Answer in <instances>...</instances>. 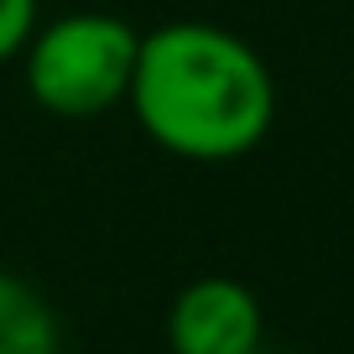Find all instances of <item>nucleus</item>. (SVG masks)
I'll use <instances>...</instances> for the list:
<instances>
[{"mask_svg": "<svg viewBox=\"0 0 354 354\" xmlns=\"http://www.w3.org/2000/svg\"><path fill=\"white\" fill-rule=\"evenodd\" d=\"M131 104L156 151L193 167H224L261 151L277 125V78L261 47L203 16L141 32Z\"/></svg>", "mask_w": 354, "mask_h": 354, "instance_id": "f257e3e1", "label": "nucleus"}, {"mask_svg": "<svg viewBox=\"0 0 354 354\" xmlns=\"http://www.w3.org/2000/svg\"><path fill=\"white\" fill-rule=\"evenodd\" d=\"M141 32L115 11H63L21 47V88L53 120H100L131 94Z\"/></svg>", "mask_w": 354, "mask_h": 354, "instance_id": "f03ea898", "label": "nucleus"}, {"mask_svg": "<svg viewBox=\"0 0 354 354\" xmlns=\"http://www.w3.org/2000/svg\"><path fill=\"white\" fill-rule=\"evenodd\" d=\"M266 339V308L240 277H193L167 308L177 354H250Z\"/></svg>", "mask_w": 354, "mask_h": 354, "instance_id": "7ed1b4c3", "label": "nucleus"}, {"mask_svg": "<svg viewBox=\"0 0 354 354\" xmlns=\"http://www.w3.org/2000/svg\"><path fill=\"white\" fill-rule=\"evenodd\" d=\"M63 328L42 292L16 271H0V354H47Z\"/></svg>", "mask_w": 354, "mask_h": 354, "instance_id": "20e7f679", "label": "nucleus"}, {"mask_svg": "<svg viewBox=\"0 0 354 354\" xmlns=\"http://www.w3.org/2000/svg\"><path fill=\"white\" fill-rule=\"evenodd\" d=\"M37 21H42V0H0V68L21 57Z\"/></svg>", "mask_w": 354, "mask_h": 354, "instance_id": "39448f33", "label": "nucleus"}]
</instances>
